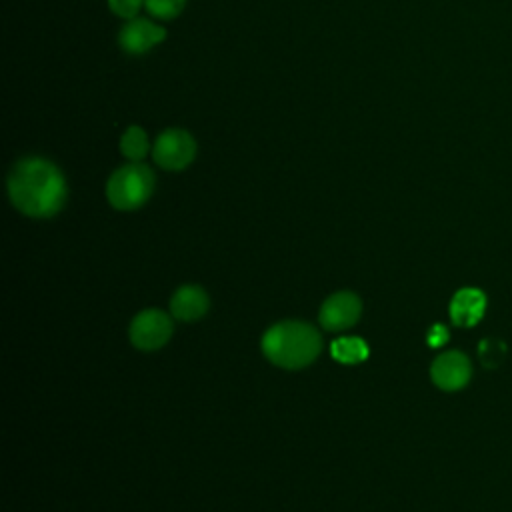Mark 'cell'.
<instances>
[{"mask_svg":"<svg viewBox=\"0 0 512 512\" xmlns=\"http://www.w3.org/2000/svg\"><path fill=\"white\" fill-rule=\"evenodd\" d=\"M430 376L434 380V384L442 390H458L462 388L468 378H470V362L468 358L458 352V350H450L440 354L432 366H430Z\"/></svg>","mask_w":512,"mask_h":512,"instance_id":"8","label":"cell"},{"mask_svg":"<svg viewBox=\"0 0 512 512\" xmlns=\"http://www.w3.org/2000/svg\"><path fill=\"white\" fill-rule=\"evenodd\" d=\"M164 38H166V30L160 24H156L148 18L136 16L120 28L118 44L126 54L140 56V54H146L148 50H152Z\"/></svg>","mask_w":512,"mask_h":512,"instance_id":"7","label":"cell"},{"mask_svg":"<svg viewBox=\"0 0 512 512\" xmlns=\"http://www.w3.org/2000/svg\"><path fill=\"white\" fill-rule=\"evenodd\" d=\"M208 306H210L208 294L194 284H186L178 288L170 298V312L176 320H182V322H192L202 318Z\"/></svg>","mask_w":512,"mask_h":512,"instance_id":"9","label":"cell"},{"mask_svg":"<svg viewBox=\"0 0 512 512\" xmlns=\"http://www.w3.org/2000/svg\"><path fill=\"white\" fill-rule=\"evenodd\" d=\"M142 6H144V0H108L110 12H114L118 18H124V20L136 18Z\"/></svg>","mask_w":512,"mask_h":512,"instance_id":"14","label":"cell"},{"mask_svg":"<svg viewBox=\"0 0 512 512\" xmlns=\"http://www.w3.org/2000/svg\"><path fill=\"white\" fill-rule=\"evenodd\" d=\"M154 172L142 162H128L114 170L106 182V198L116 210H136L154 192Z\"/></svg>","mask_w":512,"mask_h":512,"instance_id":"3","label":"cell"},{"mask_svg":"<svg viewBox=\"0 0 512 512\" xmlns=\"http://www.w3.org/2000/svg\"><path fill=\"white\" fill-rule=\"evenodd\" d=\"M322 350L320 332L300 320H284L270 326L262 336L264 356L288 370H298L312 364Z\"/></svg>","mask_w":512,"mask_h":512,"instance_id":"2","label":"cell"},{"mask_svg":"<svg viewBox=\"0 0 512 512\" xmlns=\"http://www.w3.org/2000/svg\"><path fill=\"white\" fill-rule=\"evenodd\" d=\"M446 338H448V332H446L444 326H434V328L430 330V334H428L430 346H440V344H444Z\"/></svg>","mask_w":512,"mask_h":512,"instance_id":"15","label":"cell"},{"mask_svg":"<svg viewBox=\"0 0 512 512\" xmlns=\"http://www.w3.org/2000/svg\"><path fill=\"white\" fill-rule=\"evenodd\" d=\"M172 336V318L162 310H142L130 324V340L138 350L162 348Z\"/></svg>","mask_w":512,"mask_h":512,"instance_id":"5","label":"cell"},{"mask_svg":"<svg viewBox=\"0 0 512 512\" xmlns=\"http://www.w3.org/2000/svg\"><path fill=\"white\" fill-rule=\"evenodd\" d=\"M184 6L186 0H144V8L148 10V14L158 20H172L180 16Z\"/></svg>","mask_w":512,"mask_h":512,"instance_id":"13","label":"cell"},{"mask_svg":"<svg viewBox=\"0 0 512 512\" xmlns=\"http://www.w3.org/2000/svg\"><path fill=\"white\" fill-rule=\"evenodd\" d=\"M330 352L340 364H360L368 358L370 348L358 336H342L332 342Z\"/></svg>","mask_w":512,"mask_h":512,"instance_id":"11","label":"cell"},{"mask_svg":"<svg viewBox=\"0 0 512 512\" xmlns=\"http://www.w3.org/2000/svg\"><path fill=\"white\" fill-rule=\"evenodd\" d=\"M152 158L164 170H184L196 158V140L184 128H168L154 140Z\"/></svg>","mask_w":512,"mask_h":512,"instance_id":"4","label":"cell"},{"mask_svg":"<svg viewBox=\"0 0 512 512\" xmlns=\"http://www.w3.org/2000/svg\"><path fill=\"white\" fill-rule=\"evenodd\" d=\"M486 306V298L476 288H462L454 294L450 302L452 322L458 326H472L482 318Z\"/></svg>","mask_w":512,"mask_h":512,"instance_id":"10","label":"cell"},{"mask_svg":"<svg viewBox=\"0 0 512 512\" xmlns=\"http://www.w3.org/2000/svg\"><path fill=\"white\" fill-rule=\"evenodd\" d=\"M362 302L354 292H336L320 306V324L330 332H340L354 326L360 318Z\"/></svg>","mask_w":512,"mask_h":512,"instance_id":"6","label":"cell"},{"mask_svg":"<svg viewBox=\"0 0 512 512\" xmlns=\"http://www.w3.org/2000/svg\"><path fill=\"white\" fill-rule=\"evenodd\" d=\"M8 196L16 210L32 218H50L66 202V180L60 168L42 158H20L8 174Z\"/></svg>","mask_w":512,"mask_h":512,"instance_id":"1","label":"cell"},{"mask_svg":"<svg viewBox=\"0 0 512 512\" xmlns=\"http://www.w3.org/2000/svg\"><path fill=\"white\" fill-rule=\"evenodd\" d=\"M150 150V142H148V134L140 128V126H128L124 130V134L120 136V152L124 158H128L130 162H140L144 160V156Z\"/></svg>","mask_w":512,"mask_h":512,"instance_id":"12","label":"cell"}]
</instances>
